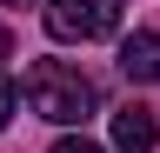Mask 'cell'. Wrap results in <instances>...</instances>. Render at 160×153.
Here are the masks:
<instances>
[{"mask_svg": "<svg viewBox=\"0 0 160 153\" xmlns=\"http://www.w3.org/2000/svg\"><path fill=\"white\" fill-rule=\"evenodd\" d=\"M7 7H33V0H7Z\"/></svg>", "mask_w": 160, "mask_h": 153, "instance_id": "8", "label": "cell"}, {"mask_svg": "<svg viewBox=\"0 0 160 153\" xmlns=\"http://www.w3.org/2000/svg\"><path fill=\"white\" fill-rule=\"evenodd\" d=\"M27 107L40 113V120H53V127H80L100 107V93H93L87 73L67 67V60H33L27 67Z\"/></svg>", "mask_w": 160, "mask_h": 153, "instance_id": "1", "label": "cell"}, {"mask_svg": "<svg viewBox=\"0 0 160 153\" xmlns=\"http://www.w3.org/2000/svg\"><path fill=\"white\" fill-rule=\"evenodd\" d=\"M47 33L53 40H113L120 0H47Z\"/></svg>", "mask_w": 160, "mask_h": 153, "instance_id": "2", "label": "cell"}, {"mask_svg": "<svg viewBox=\"0 0 160 153\" xmlns=\"http://www.w3.org/2000/svg\"><path fill=\"white\" fill-rule=\"evenodd\" d=\"M13 107H20V87H13V80H0V133H7V120H13Z\"/></svg>", "mask_w": 160, "mask_h": 153, "instance_id": "6", "label": "cell"}, {"mask_svg": "<svg viewBox=\"0 0 160 153\" xmlns=\"http://www.w3.org/2000/svg\"><path fill=\"white\" fill-rule=\"evenodd\" d=\"M120 73L133 87H160V33H127L120 40Z\"/></svg>", "mask_w": 160, "mask_h": 153, "instance_id": "3", "label": "cell"}, {"mask_svg": "<svg viewBox=\"0 0 160 153\" xmlns=\"http://www.w3.org/2000/svg\"><path fill=\"white\" fill-rule=\"evenodd\" d=\"M7 47H13V33H7V27H0V53H7Z\"/></svg>", "mask_w": 160, "mask_h": 153, "instance_id": "7", "label": "cell"}, {"mask_svg": "<svg viewBox=\"0 0 160 153\" xmlns=\"http://www.w3.org/2000/svg\"><path fill=\"white\" fill-rule=\"evenodd\" d=\"M113 146L120 153H153L160 146V120H153L147 107H120L113 113Z\"/></svg>", "mask_w": 160, "mask_h": 153, "instance_id": "4", "label": "cell"}, {"mask_svg": "<svg viewBox=\"0 0 160 153\" xmlns=\"http://www.w3.org/2000/svg\"><path fill=\"white\" fill-rule=\"evenodd\" d=\"M47 153H107V146H93V140H87V133H67V140H53Z\"/></svg>", "mask_w": 160, "mask_h": 153, "instance_id": "5", "label": "cell"}]
</instances>
